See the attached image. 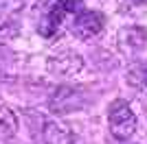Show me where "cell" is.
I'll return each mask as SVG.
<instances>
[{"label": "cell", "instance_id": "cell-1", "mask_svg": "<svg viewBox=\"0 0 147 144\" xmlns=\"http://www.w3.org/2000/svg\"><path fill=\"white\" fill-rule=\"evenodd\" d=\"M108 127H110V133L117 140H129L136 131V116L134 111L129 109V105L121 98L110 105L108 109Z\"/></svg>", "mask_w": 147, "mask_h": 144}, {"label": "cell", "instance_id": "cell-3", "mask_svg": "<svg viewBox=\"0 0 147 144\" xmlns=\"http://www.w3.org/2000/svg\"><path fill=\"white\" fill-rule=\"evenodd\" d=\"M103 24H105L103 13H99V11H84V13H79L77 20L73 22V33L79 37V39H90V37H94V35L101 33Z\"/></svg>", "mask_w": 147, "mask_h": 144}, {"label": "cell", "instance_id": "cell-7", "mask_svg": "<svg viewBox=\"0 0 147 144\" xmlns=\"http://www.w3.org/2000/svg\"><path fill=\"white\" fill-rule=\"evenodd\" d=\"M141 74H143V83L147 85V63L143 66V70H141Z\"/></svg>", "mask_w": 147, "mask_h": 144}, {"label": "cell", "instance_id": "cell-2", "mask_svg": "<svg viewBox=\"0 0 147 144\" xmlns=\"http://www.w3.org/2000/svg\"><path fill=\"white\" fill-rule=\"evenodd\" d=\"M77 5H79V0H53L51 9L46 11L42 24H40V33L46 37L53 35L57 31V26L61 24V20L66 15H70V13H75V7Z\"/></svg>", "mask_w": 147, "mask_h": 144}, {"label": "cell", "instance_id": "cell-6", "mask_svg": "<svg viewBox=\"0 0 147 144\" xmlns=\"http://www.w3.org/2000/svg\"><path fill=\"white\" fill-rule=\"evenodd\" d=\"M18 131V118L9 107H0V138H13Z\"/></svg>", "mask_w": 147, "mask_h": 144}, {"label": "cell", "instance_id": "cell-5", "mask_svg": "<svg viewBox=\"0 0 147 144\" xmlns=\"http://www.w3.org/2000/svg\"><path fill=\"white\" fill-rule=\"evenodd\" d=\"M81 66H84V61H81L79 55L75 53H59L55 55L53 59H51V70L55 72V74H59V77H73V74H77V72L81 70Z\"/></svg>", "mask_w": 147, "mask_h": 144}, {"label": "cell", "instance_id": "cell-4", "mask_svg": "<svg viewBox=\"0 0 147 144\" xmlns=\"http://www.w3.org/2000/svg\"><path fill=\"white\" fill-rule=\"evenodd\" d=\"M42 138H44L46 144H73L75 133L64 120H49V122L44 125Z\"/></svg>", "mask_w": 147, "mask_h": 144}]
</instances>
